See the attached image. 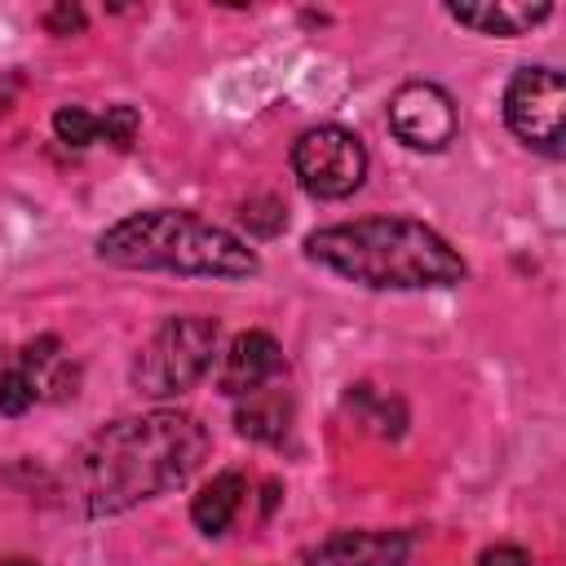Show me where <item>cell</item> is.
I'll list each match as a JSON object with an SVG mask.
<instances>
[{
  "mask_svg": "<svg viewBox=\"0 0 566 566\" xmlns=\"http://www.w3.org/2000/svg\"><path fill=\"white\" fill-rule=\"evenodd\" d=\"M208 455V429L186 411L124 416L93 438L66 464V500L84 517H111L142 500L181 486Z\"/></svg>",
  "mask_w": 566,
  "mask_h": 566,
  "instance_id": "cell-1",
  "label": "cell"
},
{
  "mask_svg": "<svg viewBox=\"0 0 566 566\" xmlns=\"http://www.w3.org/2000/svg\"><path fill=\"white\" fill-rule=\"evenodd\" d=\"M310 261L363 283V287H451L464 279L460 252L411 217H363L345 226H323L305 239Z\"/></svg>",
  "mask_w": 566,
  "mask_h": 566,
  "instance_id": "cell-2",
  "label": "cell"
},
{
  "mask_svg": "<svg viewBox=\"0 0 566 566\" xmlns=\"http://www.w3.org/2000/svg\"><path fill=\"white\" fill-rule=\"evenodd\" d=\"M97 256L119 270H168L195 279H248L261 265L239 234L181 208H150L115 221L102 230Z\"/></svg>",
  "mask_w": 566,
  "mask_h": 566,
  "instance_id": "cell-3",
  "label": "cell"
},
{
  "mask_svg": "<svg viewBox=\"0 0 566 566\" xmlns=\"http://www.w3.org/2000/svg\"><path fill=\"white\" fill-rule=\"evenodd\" d=\"M212 358H217V323L199 314H181V318H168L142 345L133 363V385L150 398L186 394L195 380L208 376Z\"/></svg>",
  "mask_w": 566,
  "mask_h": 566,
  "instance_id": "cell-4",
  "label": "cell"
},
{
  "mask_svg": "<svg viewBox=\"0 0 566 566\" xmlns=\"http://www.w3.org/2000/svg\"><path fill=\"white\" fill-rule=\"evenodd\" d=\"M292 172L305 195L314 199H345L363 186L367 177V146L340 128V124H318L305 128L292 146Z\"/></svg>",
  "mask_w": 566,
  "mask_h": 566,
  "instance_id": "cell-5",
  "label": "cell"
},
{
  "mask_svg": "<svg viewBox=\"0 0 566 566\" xmlns=\"http://www.w3.org/2000/svg\"><path fill=\"white\" fill-rule=\"evenodd\" d=\"M504 119L526 146H535L544 155H562V119H566L562 71L522 66L504 88Z\"/></svg>",
  "mask_w": 566,
  "mask_h": 566,
  "instance_id": "cell-6",
  "label": "cell"
},
{
  "mask_svg": "<svg viewBox=\"0 0 566 566\" xmlns=\"http://www.w3.org/2000/svg\"><path fill=\"white\" fill-rule=\"evenodd\" d=\"M389 128L411 150H447L455 142L460 115L447 88L429 80H411L389 97Z\"/></svg>",
  "mask_w": 566,
  "mask_h": 566,
  "instance_id": "cell-7",
  "label": "cell"
},
{
  "mask_svg": "<svg viewBox=\"0 0 566 566\" xmlns=\"http://www.w3.org/2000/svg\"><path fill=\"white\" fill-rule=\"evenodd\" d=\"M283 371V349L270 332H239L226 354H221V367H217V385L221 394L230 398H243V394H256L265 385H274Z\"/></svg>",
  "mask_w": 566,
  "mask_h": 566,
  "instance_id": "cell-8",
  "label": "cell"
},
{
  "mask_svg": "<svg viewBox=\"0 0 566 566\" xmlns=\"http://www.w3.org/2000/svg\"><path fill=\"white\" fill-rule=\"evenodd\" d=\"M407 553L402 531H336L310 553V566H402Z\"/></svg>",
  "mask_w": 566,
  "mask_h": 566,
  "instance_id": "cell-9",
  "label": "cell"
},
{
  "mask_svg": "<svg viewBox=\"0 0 566 566\" xmlns=\"http://www.w3.org/2000/svg\"><path fill=\"white\" fill-rule=\"evenodd\" d=\"M447 13L460 27H473L482 35H522L535 22H544L553 9L548 4H526V0H482V4H451Z\"/></svg>",
  "mask_w": 566,
  "mask_h": 566,
  "instance_id": "cell-10",
  "label": "cell"
},
{
  "mask_svg": "<svg viewBox=\"0 0 566 566\" xmlns=\"http://www.w3.org/2000/svg\"><path fill=\"white\" fill-rule=\"evenodd\" d=\"M243 495H248V478L239 469H221L212 482L199 486L195 504H190V517L203 535H226L243 509Z\"/></svg>",
  "mask_w": 566,
  "mask_h": 566,
  "instance_id": "cell-11",
  "label": "cell"
},
{
  "mask_svg": "<svg viewBox=\"0 0 566 566\" xmlns=\"http://www.w3.org/2000/svg\"><path fill=\"white\" fill-rule=\"evenodd\" d=\"M234 424L243 438H256V442H283V433L292 429V398L274 385L256 389V394H243L239 411H234Z\"/></svg>",
  "mask_w": 566,
  "mask_h": 566,
  "instance_id": "cell-12",
  "label": "cell"
},
{
  "mask_svg": "<svg viewBox=\"0 0 566 566\" xmlns=\"http://www.w3.org/2000/svg\"><path fill=\"white\" fill-rule=\"evenodd\" d=\"M35 398H40L35 376H31L22 363H9V367L0 371V416H22V411L35 407Z\"/></svg>",
  "mask_w": 566,
  "mask_h": 566,
  "instance_id": "cell-13",
  "label": "cell"
},
{
  "mask_svg": "<svg viewBox=\"0 0 566 566\" xmlns=\"http://www.w3.org/2000/svg\"><path fill=\"white\" fill-rule=\"evenodd\" d=\"M53 133H57V142L84 150V146L97 142V115L84 111V106H57V115H53Z\"/></svg>",
  "mask_w": 566,
  "mask_h": 566,
  "instance_id": "cell-14",
  "label": "cell"
},
{
  "mask_svg": "<svg viewBox=\"0 0 566 566\" xmlns=\"http://www.w3.org/2000/svg\"><path fill=\"white\" fill-rule=\"evenodd\" d=\"M97 137H106L111 146H133L137 137V111L133 106H106V115H97Z\"/></svg>",
  "mask_w": 566,
  "mask_h": 566,
  "instance_id": "cell-15",
  "label": "cell"
},
{
  "mask_svg": "<svg viewBox=\"0 0 566 566\" xmlns=\"http://www.w3.org/2000/svg\"><path fill=\"white\" fill-rule=\"evenodd\" d=\"M243 221L252 234H279L283 230V203L274 195H261V199H248L243 203Z\"/></svg>",
  "mask_w": 566,
  "mask_h": 566,
  "instance_id": "cell-16",
  "label": "cell"
},
{
  "mask_svg": "<svg viewBox=\"0 0 566 566\" xmlns=\"http://www.w3.org/2000/svg\"><path fill=\"white\" fill-rule=\"evenodd\" d=\"M44 27H49L53 35H71V31H80V27H84V13H80L75 4H57V9H49V13H44Z\"/></svg>",
  "mask_w": 566,
  "mask_h": 566,
  "instance_id": "cell-17",
  "label": "cell"
},
{
  "mask_svg": "<svg viewBox=\"0 0 566 566\" xmlns=\"http://www.w3.org/2000/svg\"><path fill=\"white\" fill-rule=\"evenodd\" d=\"M478 566H531V553L517 548V544H495L478 557Z\"/></svg>",
  "mask_w": 566,
  "mask_h": 566,
  "instance_id": "cell-18",
  "label": "cell"
},
{
  "mask_svg": "<svg viewBox=\"0 0 566 566\" xmlns=\"http://www.w3.org/2000/svg\"><path fill=\"white\" fill-rule=\"evenodd\" d=\"M0 566H35V562H27V557H4Z\"/></svg>",
  "mask_w": 566,
  "mask_h": 566,
  "instance_id": "cell-19",
  "label": "cell"
}]
</instances>
